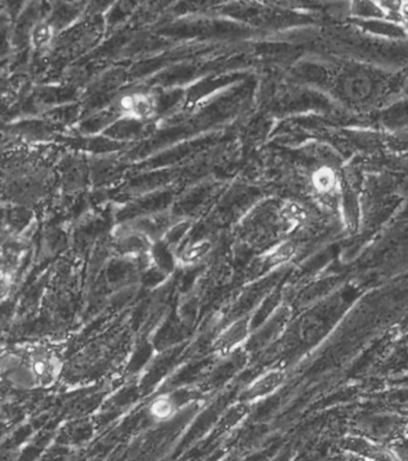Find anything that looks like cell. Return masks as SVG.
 Wrapping results in <instances>:
<instances>
[{"label": "cell", "instance_id": "cell-1", "mask_svg": "<svg viewBox=\"0 0 408 461\" xmlns=\"http://www.w3.org/2000/svg\"><path fill=\"white\" fill-rule=\"evenodd\" d=\"M64 354L53 343H32L0 358V380L14 390H45L59 381Z\"/></svg>", "mask_w": 408, "mask_h": 461}, {"label": "cell", "instance_id": "cell-10", "mask_svg": "<svg viewBox=\"0 0 408 461\" xmlns=\"http://www.w3.org/2000/svg\"><path fill=\"white\" fill-rule=\"evenodd\" d=\"M251 408H253V405L239 401L234 405H231L227 411H224L223 415H222L221 423L223 424L224 428L238 426L239 423H241L243 420L249 416Z\"/></svg>", "mask_w": 408, "mask_h": 461}, {"label": "cell", "instance_id": "cell-8", "mask_svg": "<svg viewBox=\"0 0 408 461\" xmlns=\"http://www.w3.org/2000/svg\"><path fill=\"white\" fill-rule=\"evenodd\" d=\"M54 36H56V31H54L53 25L50 22H41L32 29V46L38 50H49L52 46Z\"/></svg>", "mask_w": 408, "mask_h": 461}, {"label": "cell", "instance_id": "cell-11", "mask_svg": "<svg viewBox=\"0 0 408 461\" xmlns=\"http://www.w3.org/2000/svg\"><path fill=\"white\" fill-rule=\"evenodd\" d=\"M14 281L13 276L7 272L0 270V303L10 296L11 290H13Z\"/></svg>", "mask_w": 408, "mask_h": 461}, {"label": "cell", "instance_id": "cell-7", "mask_svg": "<svg viewBox=\"0 0 408 461\" xmlns=\"http://www.w3.org/2000/svg\"><path fill=\"white\" fill-rule=\"evenodd\" d=\"M150 416L159 422H166L177 415L178 410L177 402H175L173 395L166 393L159 395L151 402Z\"/></svg>", "mask_w": 408, "mask_h": 461}, {"label": "cell", "instance_id": "cell-4", "mask_svg": "<svg viewBox=\"0 0 408 461\" xmlns=\"http://www.w3.org/2000/svg\"><path fill=\"white\" fill-rule=\"evenodd\" d=\"M45 187L46 184L43 183L39 170L29 169L27 167L14 169L13 174L6 180V194L20 202L39 198Z\"/></svg>", "mask_w": 408, "mask_h": 461}, {"label": "cell", "instance_id": "cell-9", "mask_svg": "<svg viewBox=\"0 0 408 461\" xmlns=\"http://www.w3.org/2000/svg\"><path fill=\"white\" fill-rule=\"evenodd\" d=\"M295 252H296V246L293 242L279 243V245H276L271 250H268L267 254H265V264L268 267H279V265L289 261L295 256Z\"/></svg>", "mask_w": 408, "mask_h": 461}, {"label": "cell", "instance_id": "cell-3", "mask_svg": "<svg viewBox=\"0 0 408 461\" xmlns=\"http://www.w3.org/2000/svg\"><path fill=\"white\" fill-rule=\"evenodd\" d=\"M286 381L287 374L283 368L275 366V368L266 369L247 384L240 401L250 405L266 401L282 390Z\"/></svg>", "mask_w": 408, "mask_h": 461}, {"label": "cell", "instance_id": "cell-6", "mask_svg": "<svg viewBox=\"0 0 408 461\" xmlns=\"http://www.w3.org/2000/svg\"><path fill=\"white\" fill-rule=\"evenodd\" d=\"M213 245L207 240L192 243L182 249L180 253H177V267H192L198 264L204 258L207 257Z\"/></svg>", "mask_w": 408, "mask_h": 461}, {"label": "cell", "instance_id": "cell-2", "mask_svg": "<svg viewBox=\"0 0 408 461\" xmlns=\"http://www.w3.org/2000/svg\"><path fill=\"white\" fill-rule=\"evenodd\" d=\"M253 337V324L249 315H242L222 329L213 340V352L221 358H228L246 347Z\"/></svg>", "mask_w": 408, "mask_h": 461}, {"label": "cell", "instance_id": "cell-5", "mask_svg": "<svg viewBox=\"0 0 408 461\" xmlns=\"http://www.w3.org/2000/svg\"><path fill=\"white\" fill-rule=\"evenodd\" d=\"M119 110L126 118L147 120L155 114V99L149 94H130V95H126L120 100Z\"/></svg>", "mask_w": 408, "mask_h": 461}]
</instances>
